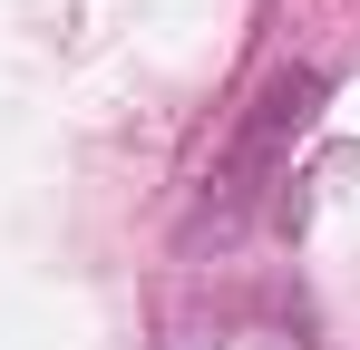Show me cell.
Wrapping results in <instances>:
<instances>
[{
  "instance_id": "cell-1",
  "label": "cell",
  "mask_w": 360,
  "mask_h": 350,
  "mask_svg": "<svg viewBox=\"0 0 360 350\" xmlns=\"http://www.w3.org/2000/svg\"><path fill=\"white\" fill-rule=\"evenodd\" d=\"M166 350H311V341H302V321H283V311H195Z\"/></svg>"
}]
</instances>
